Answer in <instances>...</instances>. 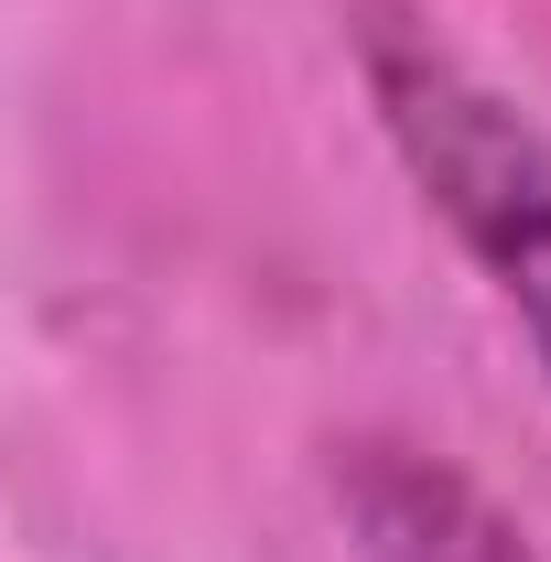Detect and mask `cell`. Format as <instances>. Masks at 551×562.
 Wrapping results in <instances>:
<instances>
[{
  "label": "cell",
  "instance_id": "cell-1",
  "mask_svg": "<svg viewBox=\"0 0 551 562\" xmlns=\"http://www.w3.org/2000/svg\"><path fill=\"white\" fill-rule=\"evenodd\" d=\"M346 55L421 206L454 227V249L486 271L551 379V131L432 33L421 0H346Z\"/></svg>",
  "mask_w": 551,
  "mask_h": 562
},
{
  "label": "cell",
  "instance_id": "cell-2",
  "mask_svg": "<svg viewBox=\"0 0 551 562\" xmlns=\"http://www.w3.org/2000/svg\"><path fill=\"white\" fill-rule=\"evenodd\" d=\"M325 487H336V519H346V541H357V562H541L530 530L454 454H432V443L346 432Z\"/></svg>",
  "mask_w": 551,
  "mask_h": 562
}]
</instances>
